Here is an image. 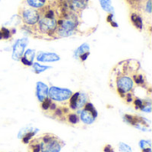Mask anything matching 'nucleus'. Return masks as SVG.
<instances>
[{"mask_svg": "<svg viewBox=\"0 0 152 152\" xmlns=\"http://www.w3.org/2000/svg\"><path fill=\"white\" fill-rule=\"evenodd\" d=\"M62 145L63 144H61V141L56 136H54V138L48 142H40V148L42 152H60Z\"/></svg>", "mask_w": 152, "mask_h": 152, "instance_id": "7", "label": "nucleus"}, {"mask_svg": "<svg viewBox=\"0 0 152 152\" xmlns=\"http://www.w3.org/2000/svg\"><path fill=\"white\" fill-rule=\"evenodd\" d=\"M37 28L40 33L53 37L57 28V19L42 16L37 22Z\"/></svg>", "mask_w": 152, "mask_h": 152, "instance_id": "3", "label": "nucleus"}, {"mask_svg": "<svg viewBox=\"0 0 152 152\" xmlns=\"http://www.w3.org/2000/svg\"><path fill=\"white\" fill-rule=\"evenodd\" d=\"M132 78L134 80V83L136 85V86H144L145 84H146V79H145V77L143 74L142 73H138V70L136 72H134L133 75H132Z\"/></svg>", "mask_w": 152, "mask_h": 152, "instance_id": "15", "label": "nucleus"}, {"mask_svg": "<svg viewBox=\"0 0 152 152\" xmlns=\"http://www.w3.org/2000/svg\"><path fill=\"white\" fill-rule=\"evenodd\" d=\"M67 119H68V122L70 123V124H72V125H76V124H77L79 122V118L75 113H69V114H68Z\"/></svg>", "mask_w": 152, "mask_h": 152, "instance_id": "22", "label": "nucleus"}, {"mask_svg": "<svg viewBox=\"0 0 152 152\" xmlns=\"http://www.w3.org/2000/svg\"><path fill=\"white\" fill-rule=\"evenodd\" d=\"M78 26V20L73 12L65 13L61 19L57 20V28L54 36L58 37H68L75 34Z\"/></svg>", "mask_w": 152, "mask_h": 152, "instance_id": "1", "label": "nucleus"}, {"mask_svg": "<svg viewBox=\"0 0 152 152\" xmlns=\"http://www.w3.org/2000/svg\"><path fill=\"white\" fill-rule=\"evenodd\" d=\"M87 52H90V45H89V44H87V43H84V44H82L80 46H78V47L74 51L73 55H74V57H75L76 59L78 60L79 57H80L83 53H87Z\"/></svg>", "mask_w": 152, "mask_h": 152, "instance_id": "14", "label": "nucleus"}, {"mask_svg": "<svg viewBox=\"0 0 152 152\" xmlns=\"http://www.w3.org/2000/svg\"><path fill=\"white\" fill-rule=\"evenodd\" d=\"M133 102H134V107H135L136 110H141V109L142 108L143 104H144V101L142 100V99H140V98H135V99L133 101Z\"/></svg>", "mask_w": 152, "mask_h": 152, "instance_id": "28", "label": "nucleus"}, {"mask_svg": "<svg viewBox=\"0 0 152 152\" xmlns=\"http://www.w3.org/2000/svg\"><path fill=\"white\" fill-rule=\"evenodd\" d=\"M31 66H32V69H33V70H34V72L36 74H40V73H42V72H44V71H45V70H47V69L52 68L50 66H45V65L40 64L37 61V62H33V64Z\"/></svg>", "mask_w": 152, "mask_h": 152, "instance_id": "18", "label": "nucleus"}, {"mask_svg": "<svg viewBox=\"0 0 152 152\" xmlns=\"http://www.w3.org/2000/svg\"><path fill=\"white\" fill-rule=\"evenodd\" d=\"M113 18H114V13H109V15L107 17V21L109 23H110L111 21H113Z\"/></svg>", "mask_w": 152, "mask_h": 152, "instance_id": "33", "label": "nucleus"}, {"mask_svg": "<svg viewBox=\"0 0 152 152\" xmlns=\"http://www.w3.org/2000/svg\"><path fill=\"white\" fill-rule=\"evenodd\" d=\"M144 11L151 14L152 12V0H147L145 2V5H144Z\"/></svg>", "mask_w": 152, "mask_h": 152, "instance_id": "29", "label": "nucleus"}, {"mask_svg": "<svg viewBox=\"0 0 152 152\" xmlns=\"http://www.w3.org/2000/svg\"><path fill=\"white\" fill-rule=\"evenodd\" d=\"M118 148H119V151L121 152H133L132 148L129 145H127L126 143H124V142H119Z\"/></svg>", "mask_w": 152, "mask_h": 152, "instance_id": "27", "label": "nucleus"}, {"mask_svg": "<svg viewBox=\"0 0 152 152\" xmlns=\"http://www.w3.org/2000/svg\"><path fill=\"white\" fill-rule=\"evenodd\" d=\"M0 1H1V0H0Z\"/></svg>", "mask_w": 152, "mask_h": 152, "instance_id": "38", "label": "nucleus"}, {"mask_svg": "<svg viewBox=\"0 0 152 152\" xmlns=\"http://www.w3.org/2000/svg\"><path fill=\"white\" fill-rule=\"evenodd\" d=\"M89 97L85 93H79V96L77 99V110L78 109H83L84 106L88 102Z\"/></svg>", "mask_w": 152, "mask_h": 152, "instance_id": "17", "label": "nucleus"}, {"mask_svg": "<svg viewBox=\"0 0 152 152\" xmlns=\"http://www.w3.org/2000/svg\"><path fill=\"white\" fill-rule=\"evenodd\" d=\"M151 102L149 101H144V104L142 106V108L141 109L142 111L146 112V113H151Z\"/></svg>", "mask_w": 152, "mask_h": 152, "instance_id": "23", "label": "nucleus"}, {"mask_svg": "<svg viewBox=\"0 0 152 152\" xmlns=\"http://www.w3.org/2000/svg\"><path fill=\"white\" fill-rule=\"evenodd\" d=\"M46 1L47 0H26V4L31 8L41 10L46 5Z\"/></svg>", "mask_w": 152, "mask_h": 152, "instance_id": "13", "label": "nucleus"}, {"mask_svg": "<svg viewBox=\"0 0 152 152\" xmlns=\"http://www.w3.org/2000/svg\"><path fill=\"white\" fill-rule=\"evenodd\" d=\"M97 116H98V112L95 110L94 104L88 102L84 106L83 110L80 111L79 118L84 124L91 125L95 121V119L97 118Z\"/></svg>", "mask_w": 152, "mask_h": 152, "instance_id": "5", "label": "nucleus"}, {"mask_svg": "<svg viewBox=\"0 0 152 152\" xmlns=\"http://www.w3.org/2000/svg\"><path fill=\"white\" fill-rule=\"evenodd\" d=\"M130 4H132V5H134V4H137L138 3H140V1L141 0H126Z\"/></svg>", "mask_w": 152, "mask_h": 152, "instance_id": "34", "label": "nucleus"}, {"mask_svg": "<svg viewBox=\"0 0 152 152\" xmlns=\"http://www.w3.org/2000/svg\"><path fill=\"white\" fill-rule=\"evenodd\" d=\"M36 57V51L34 49H27L25 50L24 53L22 54L21 58L20 59V61L27 67H30L35 60Z\"/></svg>", "mask_w": 152, "mask_h": 152, "instance_id": "10", "label": "nucleus"}, {"mask_svg": "<svg viewBox=\"0 0 152 152\" xmlns=\"http://www.w3.org/2000/svg\"><path fill=\"white\" fill-rule=\"evenodd\" d=\"M48 90L49 87L46 84L38 81L36 84V95L37 100L42 102L43 101H45L46 98H48Z\"/></svg>", "mask_w": 152, "mask_h": 152, "instance_id": "9", "label": "nucleus"}, {"mask_svg": "<svg viewBox=\"0 0 152 152\" xmlns=\"http://www.w3.org/2000/svg\"><path fill=\"white\" fill-rule=\"evenodd\" d=\"M90 55V52H87V53H83L80 57H79V59L78 60H80L82 62H85L87 59H88V56Z\"/></svg>", "mask_w": 152, "mask_h": 152, "instance_id": "31", "label": "nucleus"}, {"mask_svg": "<svg viewBox=\"0 0 152 152\" xmlns=\"http://www.w3.org/2000/svg\"><path fill=\"white\" fill-rule=\"evenodd\" d=\"M72 91L67 88H60L57 86H51L48 90V97L54 102H63L69 101L72 95Z\"/></svg>", "mask_w": 152, "mask_h": 152, "instance_id": "4", "label": "nucleus"}, {"mask_svg": "<svg viewBox=\"0 0 152 152\" xmlns=\"http://www.w3.org/2000/svg\"><path fill=\"white\" fill-rule=\"evenodd\" d=\"M101 7L107 12L108 13H114L115 10H114V6L112 4V1L111 0H99Z\"/></svg>", "mask_w": 152, "mask_h": 152, "instance_id": "16", "label": "nucleus"}, {"mask_svg": "<svg viewBox=\"0 0 152 152\" xmlns=\"http://www.w3.org/2000/svg\"><path fill=\"white\" fill-rule=\"evenodd\" d=\"M142 152H151V148H147L142 150Z\"/></svg>", "mask_w": 152, "mask_h": 152, "instance_id": "36", "label": "nucleus"}, {"mask_svg": "<svg viewBox=\"0 0 152 152\" xmlns=\"http://www.w3.org/2000/svg\"><path fill=\"white\" fill-rule=\"evenodd\" d=\"M20 17L25 25L33 27L37 24L41 17V14L40 12H38V10L28 6V7L21 8L20 10Z\"/></svg>", "mask_w": 152, "mask_h": 152, "instance_id": "2", "label": "nucleus"}, {"mask_svg": "<svg viewBox=\"0 0 152 152\" xmlns=\"http://www.w3.org/2000/svg\"><path fill=\"white\" fill-rule=\"evenodd\" d=\"M61 60V57L55 53L39 52L37 54V62H56Z\"/></svg>", "mask_w": 152, "mask_h": 152, "instance_id": "8", "label": "nucleus"}, {"mask_svg": "<svg viewBox=\"0 0 152 152\" xmlns=\"http://www.w3.org/2000/svg\"><path fill=\"white\" fill-rule=\"evenodd\" d=\"M67 2H70V1H73V0H66Z\"/></svg>", "mask_w": 152, "mask_h": 152, "instance_id": "37", "label": "nucleus"}, {"mask_svg": "<svg viewBox=\"0 0 152 152\" xmlns=\"http://www.w3.org/2000/svg\"><path fill=\"white\" fill-rule=\"evenodd\" d=\"M88 1L89 0H73L70 2H67V3H68V6L70 9V11L72 12H76L83 10L87 5Z\"/></svg>", "mask_w": 152, "mask_h": 152, "instance_id": "11", "label": "nucleus"}, {"mask_svg": "<svg viewBox=\"0 0 152 152\" xmlns=\"http://www.w3.org/2000/svg\"><path fill=\"white\" fill-rule=\"evenodd\" d=\"M139 145L142 150H144L147 148H151V140H141L139 142Z\"/></svg>", "mask_w": 152, "mask_h": 152, "instance_id": "25", "label": "nucleus"}, {"mask_svg": "<svg viewBox=\"0 0 152 152\" xmlns=\"http://www.w3.org/2000/svg\"><path fill=\"white\" fill-rule=\"evenodd\" d=\"M52 102H53V101H52L49 97L46 98L45 101H43V102H41V107H42V109H43L44 110H48L49 108H50V106H51V104H52Z\"/></svg>", "mask_w": 152, "mask_h": 152, "instance_id": "26", "label": "nucleus"}, {"mask_svg": "<svg viewBox=\"0 0 152 152\" xmlns=\"http://www.w3.org/2000/svg\"><path fill=\"white\" fill-rule=\"evenodd\" d=\"M31 149H32V152H40L41 151V148H40V143H31L30 145Z\"/></svg>", "mask_w": 152, "mask_h": 152, "instance_id": "30", "label": "nucleus"}, {"mask_svg": "<svg viewBox=\"0 0 152 152\" xmlns=\"http://www.w3.org/2000/svg\"><path fill=\"white\" fill-rule=\"evenodd\" d=\"M79 93L80 92H77L75 94H72V95L70 96V98L69 99V108L71 110H77V99L79 96Z\"/></svg>", "mask_w": 152, "mask_h": 152, "instance_id": "20", "label": "nucleus"}, {"mask_svg": "<svg viewBox=\"0 0 152 152\" xmlns=\"http://www.w3.org/2000/svg\"><path fill=\"white\" fill-rule=\"evenodd\" d=\"M32 130H33L32 126H26V127H24V128H21V129L20 130L19 134H18V138H19V139H21L26 134H28V132H30V131H32Z\"/></svg>", "mask_w": 152, "mask_h": 152, "instance_id": "24", "label": "nucleus"}, {"mask_svg": "<svg viewBox=\"0 0 152 152\" xmlns=\"http://www.w3.org/2000/svg\"><path fill=\"white\" fill-rule=\"evenodd\" d=\"M110 25H111V26H112L113 28H118V23H117L116 21H114V20H113V21H111V22H110Z\"/></svg>", "mask_w": 152, "mask_h": 152, "instance_id": "35", "label": "nucleus"}, {"mask_svg": "<svg viewBox=\"0 0 152 152\" xmlns=\"http://www.w3.org/2000/svg\"><path fill=\"white\" fill-rule=\"evenodd\" d=\"M38 131H39V130H38L37 128H36V129H34V128H33V130H32V131L28 132V134H26L21 138L22 142H23V143H25V144L29 143V142H30V141H31V139H32V138L37 134V133Z\"/></svg>", "mask_w": 152, "mask_h": 152, "instance_id": "19", "label": "nucleus"}, {"mask_svg": "<svg viewBox=\"0 0 152 152\" xmlns=\"http://www.w3.org/2000/svg\"><path fill=\"white\" fill-rule=\"evenodd\" d=\"M130 19H131L132 23L134 24V26L137 29L142 30V28H143V20H142V18L141 17V15H139L136 12H133L130 15Z\"/></svg>", "mask_w": 152, "mask_h": 152, "instance_id": "12", "label": "nucleus"}, {"mask_svg": "<svg viewBox=\"0 0 152 152\" xmlns=\"http://www.w3.org/2000/svg\"><path fill=\"white\" fill-rule=\"evenodd\" d=\"M103 151L104 152H115L114 151V150H113V148L110 146V145H106L105 147H104V149H103Z\"/></svg>", "mask_w": 152, "mask_h": 152, "instance_id": "32", "label": "nucleus"}, {"mask_svg": "<svg viewBox=\"0 0 152 152\" xmlns=\"http://www.w3.org/2000/svg\"><path fill=\"white\" fill-rule=\"evenodd\" d=\"M0 33L2 35V39H5V40H8L9 38H11L12 37V32H11V29L5 28V27H2L0 28Z\"/></svg>", "mask_w": 152, "mask_h": 152, "instance_id": "21", "label": "nucleus"}, {"mask_svg": "<svg viewBox=\"0 0 152 152\" xmlns=\"http://www.w3.org/2000/svg\"><path fill=\"white\" fill-rule=\"evenodd\" d=\"M28 45V37H21L19 38L15 41L14 45H12V58L14 61H20V59L21 58L22 54L24 53L26 47Z\"/></svg>", "mask_w": 152, "mask_h": 152, "instance_id": "6", "label": "nucleus"}]
</instances>
